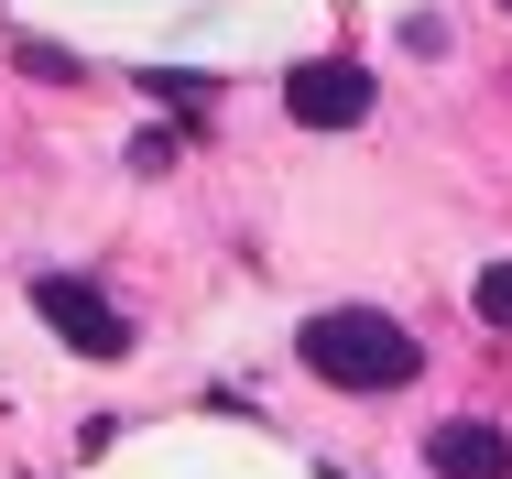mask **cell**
Segmentation results:
<instances>
[{"mask_svg":"<svg viewBox=\"0 0 512 479\" xmlns=\"http://www.w3.org/2000/svg\"><path fill=\"white\" fill-rule=\"evenodd\" d=\"M295 349H306L316 382H338V392H404L414 382V338L382 305H316Z\"/></svg>","mask_w":512,"mask_h":479,"instance_id":"obj_1","label":"cell"},{"mask_svg":"<svg viewBox=\"0 0 512 479\" xmlns=\"http://www.w3.org/2000/svg\"><path fill=\"white\" fill-rule=\"evenodd\" d=\"M284 109H295V131H360L371 120V66L360 55H306L284 77Z\"/></svg>","mask_w":512,"mask_h":479,"instance_id":"obj_2","label":"cell"},{"mask_svg":"<svg viewBox=\"0 0 512 479\" xmlns=\"http://www.w3.org/2000/svg\"><path fill=\"white\" fill-rule=\"evenodd\" d=\"M33 305H44V327H55L66 349H88V360H120V349H131V316H120L99 284H77V273H44Z\"/></svg>","mask_w":512,"mask_h":479,"instance_id":"obj_3","label":"cell"},{"mask_svg":"<svg viewBox=\"0 0 512 479\" xmlns=\"http://www.w3.org/2000/svg\"><path fill=\"white\" fill-rule=\"evenodd\" d=\"M425 469L436 479H512V436L480 425V414H447V425L425 436Z\"/></svg>","mask_w":512,"mask_h":479,"instance_id":"obj_4","label":"cell"},{"mask_svg":"<svg viewBox=\"0 0 512 479\" xmlns=\"http://www.w3.org/2000/svg\"><path fill=\"white\" fill-rule=\"evenodd\" d=\"M11 66H22V77H44V88H77V77H88V66H77L66 44H44V33H11Z\"/></svg>","mask_w":512,"mask_h":479,"instance_id":"obj_5","label":"cell"},{"mask_svg":"<svg viewBox=\"0 0 512 479\" xmlns=\"http://www.w3.org/2000/svg\"><path fill=\"white\" fill-rule=\"evenodd\" d=\"M480 316L512 338V262H491V273H480Z\"/></svg>","mask_w":512,"mask_h":479,"instance_id":"obj_6","label":"cell"},{"mask_svg":"<svg viewBox=\"0 0 512 479\" xmlns=\"http://www.w3.org/2000/svg\"><path fill=\"white\" fill-rule=\"evenodd\" d=\"M502 11H512V0H502Z\"/></svg>","mask_w":512,"mask_h":479,"instance_id":"obj_7","label":"cell"}]
</instances>
